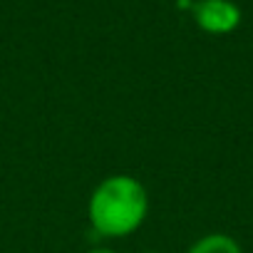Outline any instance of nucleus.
Instances as JSON below:
<instances>
[{"label":"nucleus","mask_w":253,"mask_h":253,"mask_svg":"<svg viewBox=\"0 0 253 253\" xmlns=\"http://www.w3.org/2000/svg\"><path fill=\"white\" fill-rule=\"evenodd\" d=\"M149 213V194L132 174H112L102 179L87 201V218L104 238L132 236Z\"/></svg>","instance_id":"1"},{"label":"nucleus","mask_w":253,"mask_h":253,"mask_svg":"<svg viewBox=\"0 0 253 253\" xmlns=\"http://www.w3.org/2000/svg\"><path fill=\"white\" fill-rule=\"evenodd\" d=\"M142 253H162V251H142Z\"/></svg>","instance_id":"5"},{"label":"nucleus","mask_w":253,"mask_h":253,"mask_svg":"<svg viewBox=\"0 0 253 253\" xmlns=\"http://www.w3.org/2000/svg\"><path fill=\"white\" fill-rule=\"evenodd\" d=\"M87 253H117V251H112V248H104V246H97V248H89Z\"/></svg>","instance_id":"4"},{"label":"nucleus","mask_w":253,"mask_h":253,"mask_svg":"<svg viewBox=\"0 0 253 253\" xmlns=\"http://www.w3.org/2000/svg\"><path fill=\"white\" fill-rule=\"evenodd\" d=\"M186 253H243V248L233 236L216 231V233H206L199 241H194Z\"/></svg>","instance_id":"3"},{"label":"nucleus","mask_w":253,"mask_h":253,"mask_svg":"<svg viewBox=\"0 0 253 253\" xmlns=\"http://www.w3.org/2000/svg\"><path fill=\"white\" fill-rule=\"evenodd\" d=\"M191 13L196 25L209 35H228L241 25V8L233 0H199Z\"/></svg>","instance_id":"2"}]
</instances>
